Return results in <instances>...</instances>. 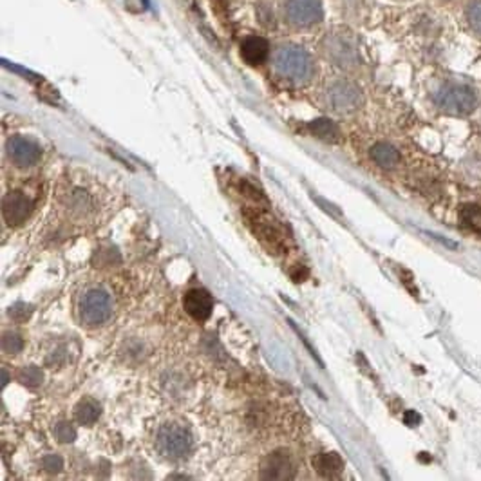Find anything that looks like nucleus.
Listing matches in <instances>:
<instances>
[{"label": "nucleus", "mask_w": 481, "mask_h": 481, "mask_svg": "<svg viewBox=\"0 0 481 481\" xmlns=\"http://www.w3.org/2000/svg\"><path fill=\"white\" fill-rule=\"evenodd\" d=\"M8 382H9V374H8V371L2 367V386H6Z\"/></svg>", "instance_id": "bb28decb"}, {"label": "nucleus", "mask_w": 481, "mask_h": 481, "mask_svg": "<svg viewBox=\"0 0 481 481\" xmlns=\"http://www.w3.org/2000/svg\"><path fill=\"white\" fill-rule=\"evenodd\" d=\"M78 313L83 326L96 327L105 324L112 315V301L107 292L100 288L87 290L80 297V304H78Z\"/></svg>", "instance_id": "7ed1b4c3"}, {"label": "nucleus", "mask_w": 481, "mask_h": 481, "mask_svg": "<svg viewBox=\"0 0 481 481\" xmlns=\"http://www.w3.org/2000/svg\"><path fill=\"white\" fill-rule=\"evenodd\" d=\"M18 380L27 387H39L43 382V373L36 365H26L18 373Z\"/></svg>", "instance_id": "aec40b11"}, {"label": "nucleus", "mask_w": 481, "mask_h": 481, "mask_svg": "<svg viewBox=\"0 0 481 481\" xmlns=\"http://www.w3.org/2000/svg\"><path fill=\"white\" fill-rule=\"evenodd\" d=\"M55 436L62 443H73L76 440V431H74V427L71 424L62 421V424H58L55 427Z\"/></svg>", "instance_id": "5701e85b"}, {"label": "nucleus", "mask_w": 481, "mask_h": 481, "mask_svg": "<svg viewBox=\"0 0 481 481\" xmlns=\"http://www.w3.org/2000/svg\"><path fill=\"white\" fill-rule=\"evenodd\" d=\"M284 18L292 27H311L324 18L323 0H284Z\"/></svg>", "instance_id": "39448f33"}, {"label": "nucleus", "mask_w": 481, "mask_h": 481, "mask_svg": "<svg viewBox=\"0 0 481 481\" xmlns=\"http://www.w3.org/2000/svg\"><path fill=\"white\" fill-rule=\"evenodd\" d=\"M434 103L447 114L465 116L476 109L477 96L468 86L461 83H445L434 93Z\"/></svg>", "instance_id": "f03ea898"}, {"label": "nucleus", "mask_w": 481, "mask_h": 481, "mask_svg": "<svg viewBox=\"0 0 481 481\" xmlns=\"http://www.w3.org/2000/svg\"><path fill=\"white\" fill-rule=\"evenodd\" d=\"M315 470L324 477H337L344 468V460L337 452H324L313 460Z\"/></svg>", "instance_id": "dca6fc26"}, {"label": "nucleus", "mask_w": 481, "mask_h": 481, "mask_svg": "<svg viewBox=\"0 0 481 481\" xmlns=\"http://www.w3.org/2000/svg\"><path fill=\"white\" fill-rule=\"evenodd\" d=\"M246 219H248L252 230L257 233L259 239L264 240V245L270 246L275 254H279L286 248V237H284L277 221H273L262 212H246Z\"/></svg>", "instance_id": "6e6552de"}, {"label": "nucleus", "mask_w": 481, "mask_h": 481, "mask_svg": "<svg viewBox=\"0 0 481 481\" xmlns=\"http://www.w3.org/2000/svg\"><path fill=\"white\" fill-rule=\"evenodd\" d=\"M60 203L62 208L71 217H74V219H86L87 215L95 210V199H93V196L89 192H86V190L78 189V187H73V189H69L65 194H62Z\"/></svg>", "instance_id": "9d476101"}, {"label": "nucleus", "mask_w": 481, "mask_h": 481, "mask_svg": "<svg viewBox=\"0 0 481 481\" xmlns=\"http://www.w3.org/2000/svg\"><path fill=\"white\" fill-rule=\"evenodd\" d=\"M467 22L477 34H481V0H473L467 8Z\"/></svg>", "instance_id": "412c9836"}, {"label": "nucleus", "mask_w": 481, "mask_h": 481, "mask_svg": "<svg viewBox=\"0 0 481 481\" xmlns=\"http://www.w3.org/2000/svg\"><path fill=\"white\" fill-rule=\"evenodd\" d=\"M262 480H293L295 477V465L292 456L284 451H275L268 456L261 468Z\"/></svg>", "instance_id": "9b49d317"}, {"label": "nucleus", "mask_w": 481, "mask_h": 481, "mask_svg": "<svg viewBox=\"0 0 481 481\" xmlns=\"http://www.w3.org/2000/svg\"><path fill=\"white\" fill-rule=\"evenodd\" d=\"M327 105L335 112H353L362 105V90L349 80H337L326 90Z\"/></svg>", "instance_id": "0eeeda50"}, {"label": "nucleus", "mask_w": 481, "mask_h": 481, "mask_svg": "<svg viewBox=\"0 0 481 481\" xmlns=\"http://www.w3.org/2000/svg\"><path fill=\"white\" fill-rule=\"evenodd\" d=\"M194 440L187 427L177 424H165L158 431V449L165 458L181 460L192 451Z\"/></svg>", "instance_id": "20e7f679"}, {"label": "nucleus", "mask_w": 481, "mask_h": 481, "mask_svg": "<svg viewBox=\"0 0 481 481\" xmlns=\"http://www.w3.org/2000/svg\"><path fill=\"white\" fill-rule=\"evenodd\" d=\"M324 51L333 64L342 69H353L360 64V53L348 34H327L324 40Z\"/></svg>", "instance_id": "423d86ee"}, {"label": "nucleus", "mask_w": 481, "mask_h": 481, "mask_svg": "<svg viewBox=\"0 0 481 481\" xmlns=\"http://www.w3.org/2000/svg\"><path fill=\"white\" fill-rule=\"evenodd\" d=\"M371 158L374 159V163L380 165L382 168H393L400 163V152L386 142L377 143L371 149Z\"/></svg>", "instance_id": "f3484780"}, {"label": "nucleus", "mask_w": 481, "mask_h": 481, "mask_svg": "<svg viewBox=\"0 0 481 481\" xmlns=\"http://www.w3.org/2000/svg\"><path fill=\"white\" fill-rule=\"evenodd\" d=\"M270 55V43L262 36H248L240 46V56L250 65H259Z\"/></svg>", "instance_id": "4468645a"}, {"label": "nucleus", "mask_w": 481, "mask_h": 481, "mask_svg": "<svg viewBox=\"0 0 481 481\" xmlns=\"http://www.w3.org/2000/svg\"><path fill=\"white\" fill-rule=\"evenodd\" d=\"M9 315H11L15 320H18V323H24V320H26V318L31 315V306L15 304L13 308L9 309Z\"/></svg>", "instance_id": "393cba45"}, {"label": "nucleus", "mask_w": 481, "mask_h": 481, "mask_svg": "<svg viewBox=\"0 0 481 481\" xmlns=\"http://www.w3.org/2000/svg\"><path fill=\"white\" fill-rule=\"evenodd\" d=\"M102 414V405L95 398H82L74 407V418L80 426H95Z\"/></svg>", "instance_id": "2eb2a0df"}, {"label": "nucleus", "mask_w": 481, "mask_h": 481, "mask_svg": "<svg viewBox=\"0 0 481 481\" xmlns=\"http://www.w3.org/2000/svg\"><path fill=\"white\" fill-rule=\"evenodd\" d=\"M308 129L311 130L313 136H317L318 140L327 143H335L340 140V130L335 123L327 118H318V120H313L311 123L308 125Z\"/></svg>", "instance_id": "a211bd4d"}, {"label": "nucleus", "mask_w": 481, "mask_h": 481, "mask_svg": "<svg viewBox=\"0 0 481 481\" xmlns=\"http://www.w3.org/2000/svg\"><path fill=\"white\" fill-rule=\"evenodd\" d=\"M6 152H8L9 161L20 168L33 167L42 158V149L34 142L22 136L9 137L8 145H6Z\"/></svg>", "instance_id": "1a4fd4ad"}, {"label": "nucleus", "mask_w": 481, "mask_h": 481, "mask_svg": "<svg viewBox=\"0 0 481 481\" xmlns=\"http://www.w3.org/2000/svg\"><path fill=\"white\" fill-rule=\"evenodd\" d=\"M183 306H185L187 313L194 318V320H206L212 315L214 309V299L205 290H190L187 292L185 299H183Z\"/></svg>", "instance_id": "ddd939ff"}, {"label": "nucleus", "mask_w": 481, "mask_h": 481, "mask_svg": "<svg viewBox=\"0 0 481 481\" xmlns=\"http://www.w3.org/2000/svg\"><path fill=\"white\" fill-rule=\"evenodd\" d=\"M22 348H24V340L20 339V335H17V333H4L2 351L8 353V355H15V353H20Z\"/></svg>", "instance_id": "4be33fe9"}, {"label": "nucleus", "mask_w": 481, "mask_h": 481, "mask_svg": "<svg viewBox=\"0 0 481 481\" xmlns=\"http://www.w3.org/2000/svg\"><path fill=\"white\" fill-rule=\"evenodd\" d=\"M404 420H405V424H407L409 427H416L418 424L421 421V416L418 414V412H414V411H407L404 414Z\"/></svg>", "instance_id": "a878e982"}, {"label": "nucleus", "mask_w": 481, "mask_h": 481, "mask_svg": "<svg viewBox=\"0 0 481 481\" xmlns=\"http://www.w3.org/2000/svg\"><path fill=\"white\" fill-rule=\"evenodd\" d=\"M461 223L468 226L473 232L481 236V206L477 205H465L460 210Z\"/></svg>", "instance_id": "6ab92c4d"}, {"label": "nucleus", "mask_w": 481, "mask_h": 481, "mask_svg": "<svg viewBox=\"0 0 481 481\" xmlns=\"http://www.w3.org/2000/svg\"><path fill=\"white\" fill-rule=\"evenodd\" d=\"M42 467L46 473L56 474L64 468V460H62V456L58 454H48L42 458Z\"/></svg>", "instance_id": "b1692460"}, {"label": "nucleus", "mask_w": 481, "mask_h": 481, "mask_svg": "<svg viewBox=\"0 0 481 481\" xmlns=\"http://www.w3.org/2000/svg\"><path fill=\"white\" fill-rule=\"evenodd\" d=\"M31 208H33V203L22 192H9L2 199V214H4L6 223L11 226L24 223L29 217Z\"/></svg>", "instance_id": "f8f14e48"}, {"label": "nucleus", "mask_w": 481, "mask_h": 481, "mask_svg": "<svg viewBox=\"0 0 481 481\" xmlns=\"http://www.w3.org/2000/svg\"><path fill=\"white\" fill-rule=\"evenodd\" d=\"M273 71L277 76L295 86H304L315 74V62L308 51L297 43H283L273 53Z\"/></svg>", "instance_id": "f257e3e1"}]
</instances>
